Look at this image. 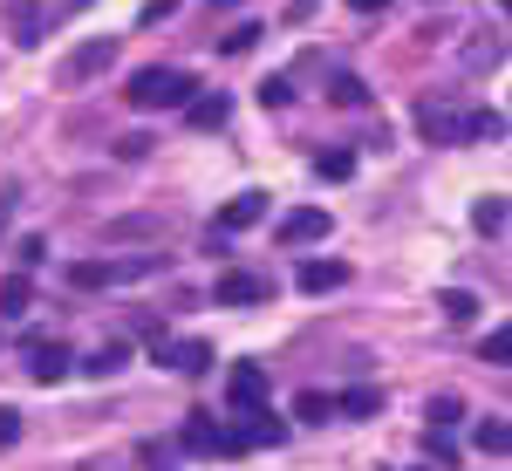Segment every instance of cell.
I'll use <instances>...</instances> for the list:
<instances>
[{"label": "cell", "mask_w": 512, "mask_h": 471, "mask_svg": "<svg viewBox=\"0 0 512 471\" xmlns=\"http://www.w3.org/2000/svg\"><path fill=\"white\" fill-rule=\"evenodd\" d=\"M198 96V82L185 69H137L130 76V110H185Z\"/></svg>", "instance_id": "6da1fadb"}, {"label": "cell", "mask_w": 512, "mask_h": 471, "mask_svg": "<svg viewBox=\"0 0 512 471\" xmlns=\"http://www.w3.org/2000/svg\"><path fill=\"white\" fill-rule=\"evenodd\" d=\"M151 267H158L151 253H144V260H76V267H69V280H76L82 294H96V287H117V280H144Z\"/></svg>", "instance_id": "7a4b0ae2"}, {"label": "cell", "mask_w": 512, "mask_h": 471, "mask_svg": "<svg viewBox=\"0 0 512 471\" xmlns=\"http://www.w3.org/2000/svg\"><path fill=\"white\" fill-rule=\"evenodd\" d=\"M110 62H117V41H110V35L82 41L76 55L62 62V89H82V82H96V76H103V69H110Z\"/></svg>", "instance_id": "3957f363"}, {"label": "cell", "mask_w": 512, "mask_h": 471, "mask_svg": "<svg viewBox=\"0 0 512 471\" xmlns=\"http://www.w3.org/2000/svg\"><path fill=\"white\" fill-rule=\"evenodd\" d=\"M226 403H233L239 417L260 410V403H267V369H260V362H233V369H226Z\"/></svg>", "instance_id": "277c9868"}, {"label": "cell", "mask_w": 512, "mask_h": 471, "mask_svg": "<svg viewBox=\"0 0 512 471\" xmlns=\"http://www.w3.org/2000/svg\"><path fill=\"white\" fill-rule=\"evenodd\" d=\"M151 362H164V369H178V376H205L212 369V342H151Z\"/></svg>", "instance_id": "5b68a950"}, {"label": "cell", "mask_w": 512, "mask_h": 471, "mask_svg": "<svg viewBox=\"0 0 512 471\" xmlns=\"http://www.w3.org/2000/svg\"><path fill=\"white\" fill-rule=\"evenodd\" d=\"M267 294H274V280H267V274H219V287H212L219 308H260Z\"/></svg>", "instance_id": "8992f818"}, {"label": "cell", "mask_w": 512, "mask_h": 471, "mask_svg": "<svg viewBox=\"0 0 512 471\" xmlns=\"http://www.w3.org/2000/svg\"><path fill=\"white\" fill-rule=\"evenodd\" d=\"M335 233V219L321 212V205H301V212H287L280 219V246H315V239Z\"/></svg>", "instance_id": "52a82bcc"}, {"label": "cell", "mask_w": 512, "mask_h": 471, "mask_svg": "<svg viewBox=\"0 0 512 471\" xmlns=\"http://www.w3.org/2000/svg\"><path fill=\"white\" fill-rule=\"evenodd\" d=\"M417 130H424V144H465V117L451 103H424L417 110Z\"/></svg>", "instance_id": "ba28073f"}, {"label": "cell", "mask_w": 512, "mask_h": 471, "mask_svg": "<svg viewBox=\"0 0 512 471\" xmlns=\"http://www.w3.org/2000/svg\"><path fill=\"white\" fill-rule=\"evenodd\" d=\"M178 451H192V458H219V451H226V424H219V417H185Z\"/></svg>", "instance_id": "9c48e42d"}, {"label": "cell", "mask_w": 512, "mask_h": 471, "mask_svg": "<svg viewBox=\"0 0 512 471\" xmlns=\"http://www.w3.org/2000/svg\"><path fill=\"white\" fill-rule=\"evenodd\" d=\"M69 369H76V355L62 349V342H28V376L35 383H62Z\"/></svg>", "instance_id": "30bf717a"}, {"label": "cell", "mask_w": 512, "mask_h": 471, "mask_svg": "<svg viewBox=\"0 0 512 471\" xmlns=\"http://www.w3.org/2000/svg\"><path fill=\"white\" fill-rule=\"evenodd\" d=\"M267 219V192H239L219 205V233H246V226H260Z\"/></svg>", "instance_id": "8fae6325"}, {"label": "cell", "mask_w": 512, "mask_h": 471, "mask_svg": "<svg viewBox=\"0 0 512 471\" xmlns=\"http://www.w3.org/2000/svg\"><path fill=\"white\" fill-rule=\"evenodd\" d=\"M0 7H7V35L21 41V48H35V41L48 35V28H41V0H0Z\"/></svg>", "instance_id": "7c38bea8"}, {"label": "cell", "mask_w": 512, "mask_h": 471, "mask_svg": "<svg viewBox=\"0 0 512 471\" xmlns=\"http://www.w3.org/2000/svg\"><path fill=\"white\" fill-rule=\"evenodd\" d=\"M123 369H130V342H103V349L82 355V376H89V383H110Z\"/></svg>", "instance_id": "4fadbf2b"}, {"label": "cell", "mask_w": 512, "mask_h": 471, "mask_svg": "<svg viewBox=\"0 0 512 471\" xmlns=\"http://www.w3.org/2000/svg\"><path fill=\"white\" fill-rule=\"evenodd\" d=\"M226 117H233V103H226L219 89H212V96H192V103H185V123H192V130H219Z\"/></svg>", "instance_id": "5bb4252c"}, {"label": "cell", "mask_w": 512, "mask_h": 471, "mask_svg": "<svg viewBox=\"0 0 512 471\" xmlns=\"http://www.w3.org/2000/svg\"><path fill=\"white\" fill-rule=\"evenodd\" d=\"M294 280H301V294H328V287H342V280H349V267H342V260H308Z\"/></svg>", "instance_id": "9a60e30c"}, {"label": "cell", "mask_w": 512, "mask_h": 471, "mask_svg": "<svg viewBox=\"0 0 512 471\" xmlns=\"http://www.w3.org/2000/svg\"><path fill=\"white\" fill-rule=\"evenodd\" d=\"M28 308H35V280H28V274H7V280H0V314H7V321H21Z\"/></svg>", "instance_id": "2e32d148"}, {"label": "cell", "mask_w": 512, "mask_h": 471, "mask_svg": "<svg viewBox=\"0 0 512 471\" xmlns=\"http://www.w3.org/2000/svg\"><path fill=\"white\" fill-rule=\"evenodd\" d=\"M472 226H478L485 239H499V233H506V198H499V192H485V198L472 205Z\"/></svg>", "instance_id": "e0dca14e"}, {"label": "cell", "mask_w": 512, "mask_h": 471, "mask_svg": "<svg viewBox=\"0 0 512 471\" xmlns=\"http://www.w3.org/2000/svg\"><path fill=\"white\" fill-rule=\"evenodd\" d=\"M335 410H342V417H376V410H383V390L355 383V390H342V396H335Z\"/></svg>", "instance_id": "ac0fdd59"}, {"label": "cell", "mask_w": 512, "mask_h": 471, "mask_svg": "<svg viewBox=\"0 0 512 471\" xmlns=\"http://www.w3.org/2000/svg\"><path fill=\"white\" fill-rule=\"evenodd\" d=\"M499 137H506V117L499 110H472L465 117V144H499Z\"/></svg>", "instance_id": "d6986e66"}, {"label": "cell", "mask_w": 512, "mask_h": 471, "mask_svg": "<svg viewBox=\"0 0 512 471\" xmlns=\"http://www.w3.org/2000/svg\"><path fill=\"white\" fill-rule=\"evenodd\" d=\"M294 417H301V424H328V417H335V396L328 390H301L294 396Z\"/></svg>", "instance_id": "ffe728a7"}, {"label": "cell", "mask_w": 512, "mask_h": 471, "mask_svg": "<svg viewBox=\"0 0 512 471\" xmlns=\"http://www.w3.org/2000/svg\"><path fill=\"white\" fill-rule=\"evenodd\" d=\"M506 444H512L506 417H478V451H492V458H506Z\"/></svg>", "instance_id": "44dd1931"}, {"label": "cell", "mask_w": 512, "mask_h": 471, "mask_svg": "<svg viewBox=\"0 0 512 471\" xmlns=\"http://www.w3.org/2000/svg\"><path fill=\"white\" fill-rule=\"evenodd\" d=\"M437 308H444V321H472L485 301H478V294H465V287H451V294H437Z\"/></svg>", "instance_id": "7402d4cb"}, {"label": "cell", "mask_w": 512, "mask_h": 471, "mask_svg": "<svg viewBox=\"0 0 512 471\" xmlns=\"http://www.w3.org/2000/svg\"><path fill=\"white\" fill-rule=\"evenodd\" d=\"M315 171L328 178V185H342V178H355V151H321Z\"/></svg>", "instance_id": "603a6c76"}, {"label": "cell", "mask_w": 512, "mask_h": 471, "mask_svg": "<svg viewBox=\"0 0 512 471\" xmlns=\"http://www.w3.org/2000/svg\"><path fill=\"white\" fill-rule=\"evenodd\" d=\"M424 417H431V431H451V424L465 417V403H458V396H431V410H424Z\"/></svg>", "instance_id": "cb8c5ba5"}, {"label": "cell", "mask_w": 512, "mask_h": 471, "mask_svg": "<svg viewBox=\"0 0 512 471\" xmlns=\"http://www.w3.org/2000/svg\"><path fill=\"white\" fill-rule=\"evenodd\" d=\"M499 55H506V41H499V35H485V41H472V48H465V69H492Z\"/></svg>", "instance_id": "d4e9b609"}, {"label": "cell", "mask_w": 512, "mask_h": 471, "mask_svg": "<svg viewBox=\"0 0 512 471\" xmlns=\"http://www.w3.org/2000/svg\"><path fill=\"white\" fill-rule=\"evenodd\" d=\"M328 96H335L342 110H362V103H369V89H362L355 76H335V89H328Z\"/></svg>", "instance_id": "484cf974"}, {"label": "cell", "mask_w": 512, "mask_h": 471, "mask_svg": "<svg viewBox=\"0 0 512 471\" xmlns=\"http://www.w3.org/2000/svg\"><path fill=\"white\" fill-rule=\"evenodd\" d=\"M485 362H492V369L512 362V328H492V335H485Z\"/></svg>", "instance_id": "4316f807"}, {"label": "cell", "mask_w": 512, "mask_h": 471, "mask_svg": "<svg viewBox=\"0 0 512 471\" xmlns=\"http://www.w3.org/2000/svg\"><path fill=\"white\" fill-rule=\"evenodd\" d=\"M144 465H151V471H171V465H178V444H158V437H151V444H144Z\"/></svg>", "instance_id": "83f0119b"}, {"label": "cell", "mask_w": 512, "mask_h": 471, "mask_svg": "<svg viewBox=\"0 0 512 471\" xmlns=\"http://www.w3.org/2000/svg\"><path fill=\"white\" fill-rule=\"evenodd\" d=\"M287 96H294V89H287V76H267V82H260V103H267V110H287Z\"/></svg>", "instance_id": "f1b7e54d"}, {"label": "cell", "mask_w": 512, "mask_h": 471, "mask_svg": "<svg viewBox=\"0 0 512 471\" xmlns=\"http://www.w3.org/2000/svg\"><path fill=\"white\" fill-rule=\"evenodd\" d=\"M7 444H21V410H14V403H0V451H7Z\"/></svg>", "instance_id": "f546056e"}, {"label": "cell", "mask_w": 512, "mask_h": 471, "mask_svg": "<svg viewBox=\"0 0 512 471\" xmlns=\"http://www.w3.org/2000/svg\"><path fill=\"white\" fill-rule=\"evenodd\" d=\"M260 35H267V28H253V21H246V28H233V35H226V55H246Z\"/></svg>", "instance_id": "4dcf8cb0"}, {"label": "cell", "mask_w": 512, "mask_h": 471, "mask_svg": "<svg viewBox=\"0 0 512 471\" xmlns=\"http://www.w3.org/2000/svg\"><path fill=\"white\" fill-rule=\"evenodd\" d=\"M48 260V239H21V267H41Z\"/></svg>", "instance_id": "1f68e13d"}, {"label": "cell", "mask_w": 512, "mask_h": 471, "mask_svg": "<svg viewBox=\"0 0 512 471\" xmlns=\"http://www.w3.org/2000/svg\"><path fill=\"white\" fill-rule=\"evenodd\" d=\"M171 7H178V0H151V7H144V14H137V21H144V28H158L164 14H171Z\"/></svg>", "instance_id": "d6a6232c"}, {"label": "cell", "mask_w": 512, "mask_h": 471, "mask_svg": "<svg viewBox=\"0 0 512 471\" xmlns=\"http://www.w3.org/2000/svg\"><path fill=\"white\" fill-rule=\"evenodd\" d=\"M355 14H383V7H390V0H349Z\"/></svg>", "instance_id": "836d02e7"}, {"label": "cell", "mask_w": 512, "mask_h": 471, "mask_svg": "<svg viewBox=\"0 0 512 471\" xmlns=\"http://www.w3.org/2000/svg\"><path fill=\"white\" fill-rule=\"evenodd\" d=\"M226 7H239V0H212V14H226Z\"/></svg>", "instance_id": "e575fe53"}]
</instances>
